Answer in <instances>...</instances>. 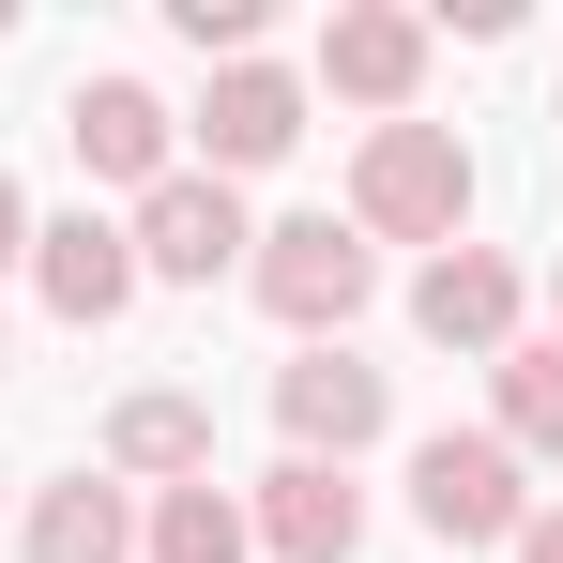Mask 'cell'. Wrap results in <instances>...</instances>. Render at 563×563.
<instances>
[{
	"mask_svg": "<svg viewBox=\"0 0 563 563\" xmlns=\"http://www.w3.org/2000/svg\"><path fill=\"white\" fill-rule=\"evenodd\" d=\"M351 229H366V244H457L472 229L457 122H380L366 153H351Z\"/></svg>",
	"mask_w": 563,
	"mask_h": 563,
	"instance_id": "cell-1",
	"label": "cell"
},
{
	"mask_svg": "<svg viewBox=\"0 0 563 563\" xmlns=\"http://www.w3.org/2000/svg\"><path fill=\"white\" fill-rule=\"evenodd\" d=\"M244 275H260V305H275L289 335H320V351H335V335L366 320V289H380V244L351 229V213H289V229H260V260H244Z\"/></svg>",
	"mask_w": 563,
	"mask_h": 563,
	"instance_id": "cell-2",
	"label": "cell"
},
{
	"mask_svg": "<svg viewBox=\"0 0 563 563\" xmlns=\"http://www.w3.org/2000/svg\"><path fill=\"white\" fill-rule=\"evenodd\" d=\"M411 518H427L442 549H518L533 487H518V457H503V427H442V442H411Z\"/></svg>",
	"mask_w": 563,
	"mask_h": 563,
	"instance_id": "cell-3",
	"label": "cell"
},
{
	"mask_svg": "<svg viewBox=\"0 0 563 563\" xmlns=\"http://www.w3.org/2000/svg\"><path fill=\"white\" fill-rule=\"evenodd\" d=\"M244 244L260 229H244V198L213 184V168H168V184L137 198V275H168V289H213Z\"/></svg>",
	"mask_w": 563,
	"mask_h": 563,
	"instance_id": "cell-4",
	"label": "cell"
},
{
	"mask_svg": "<svg viewBox=\"0 0 563 563\" xmlns=\"http://www.w3.org/2000/svg\"><path fill=\"white\" fill-rule=\"evenodd\" d=\"M275 427H289V457L351 472L380 427H396V396H380V366H351V351H305V366H275Z\"/></svg>",
	"mask_w": 563,
	"mask_h": 563,
	"instance_id": "cell-5",
	"label": "cell"
},
{
	"mask_svg": "<svg viewBox=\"0 0 563 563\" xmlns=\"http://www.w3.org/2000/svg\"><path fill=\"white\" fill-rule=\"evenodd\" d=\"M289 137H305V77H275V62H229V77L198 92V168H213V184L289 168Z\"/></svg>",
	"mask_w": 563,
	"mask_h": 563,
	"instance_id": "cell-6",
	"label": "cell"
},
{
	"mask_svg": "<svg viewBox=\"0 0 563 563\" xmlns=\"http://www.w3.org/2000/svg\"><path fill=\"white\" fill-rule=\"evenodd\" d=\"M244 533H260L275 563H351V549H366V487L320 472V457H275L260 503H244Z\"/></svg>",
	"mask_w": 563,
	"mask_h": 563,
	"instance_id": "cell-7",
	"label": "cell"
},
{
	"mask_svg": "<svg viewBox=\"0 0 563 563\" xmlns=\"http://www.w3.org/2000/svg\"><path fill=\"white\" fill-rule=\"evenodd\" d=\"M31 289H46V305L92 335V320H122L153 275H137V229H107V213H62V229H31Z\"/></svg>",
	"mask_w": 563,
	"mask_h": 563,
	"instance_id": "cell-8",
	"label": "cell"
},
{
	"mask_svg": "<svg viewBox=\"0 0 563 563\" xmlns=\"http://www.w3.org/2000/svg\"><path fill=\"white\" fill-rule=\"evenodd\" d=\"M320 77H335L351 107H411V77H427V15H411V0H335Z\"/></svg>",
	"mask_w": 563,
	"mask_h": 563,
	"instance_id": "cell-9",
	"label": "cell"
},
{
	"mask_svg": "<svg viewBox=\"0 0 563 563\" xmlns=\"http://www.w3.org/2000/svg\"><path fill=\"white\" fill-rule=\"evenodd\" d=\"M62 137H77V168L92 184H168V107L137 92V77H77V107H62Z\"/></svg>",
	"mask_w": 563,
	"mask_h": 563,
	"instance_id": "cell-10",
	"label": "cell"
},
{
	"mask_svg": "<svg viewBox=\"0 0 563 563\" xmlns=\"http://www.w3.org/2000/svg\"><path fill=\"white\" fill-rule=\"evenodd\" d=\"M411 320H427L442 351H487V366H503V351H518V275H503L487 244H442V260L411 275Z\"/></svg>",
	"mask_w": 563,
	"mask_h": 563,
	"instance_id": "cell-11",
	"label": "cell"
},
{
	"mask_svg": "<svg viewBox=\"0 0 563 563\" xmlns=\"http://www.w3.org/2000/svg\"><path fill=\"white\" fill-rule=\"evenodd\" d=\"M107 472L198 487V472H213V411H198V396H168V380H153V396H122V411H107Z\"/></svg>",
	"mask_w": 563,
	"mask_h": 563,
	"instance_id": "cell-12",
	"label": "cell"
},
{
	"mask_svg": "<svg viewBox=\"0 0 563 563\" xmlns=\"http://www.w3.org/2000/svg\"><path fill=\"white\" fill-rule=\"evenodd\" d=\"M31 563H137V503H122L107 472L31 487Z\"/></svg>",
	"mask_w": 563,
	"mask_h": 563,
	"instance_id": "cell-13",
	"label": "cell"
},
{
	"mask_svg": "<svg viewBox=\"0 0 563 563\" xmlns=\"http://www.w3.org/2000/svg\"><path fill=\"white\" fill-rule=\"evenodd\" d=\"M137 549H153V563H244L260 533H244V503L198 472V487H153V533H137Z\"/></svg>",
	"mask_w": 563,
	"mask_h": 563,
	"instance_id": "cell-14",
	"label": "cell"
},
{
	"mask_svg": "<svg viewBox=\"0 0 563 563\" xmlns=\"http://www.w3.org/2000/svg\"><path fill=\"white\" fill-rule=\"evenodd\" d=\"M503 457H563V335L503 351Z\"/></svg>",
	"mask_w": 563,
	"mask_h": 563,
	"instance_id": "cell-15",
	"label": "cell"
},
{
	"mask_svg": "<svg viewBox=\"0 0 563 563\" xmlns=\"http://www.w3.org/2000/svg\"><path fill=\"white\" fill-rule=\"evenodd\" d=\"M168 31L213 46V62H260V0H168Z\"/></svg>",
	"mask_w": 563,
	"mask_h": 563,
	"instance_id": "cell-16",
	"label": "cell"
},
{
	"mask_svg": "<svg viewBox=\"0 0 563 563\" xmlns=\"http://www.w3.org/2000/svg\"><path fill=\"white\" fill-rule=\"evenodd\" d=\"M31 260V198H15V168H0V275Z\"/></svg>",
	"mask_w": 563,
	"mask_h": 563,
	"instance_id": "cell-17",
	"label": "cell"
},
{
	"mask_svg": "<svg viewBox=\"0 0 563 563\" xmlns=\"http://www.w3.org/2000/svg\"><path fill=\"white\" fill-rule=\"evenodd\" d=\"M518 563H563V503H533V518H518Z\"/></svg>",
	"mask_w": 563,
	"mask_h": 563,
	"instance_id": "cell-18",
	"label": "cell"
},
{
	"mask_svg": "<svg viewBox=\"0 0 563 563\" xmlns=\"http://www.w3.org/2000/svg\"><path fill=\"white\" fill-rule=\"evenodd\" d=\"M0 366H15V351H0Z\"/></svg>",
	"mask_w": 563,
	"mask_h": 563,
	"instance_id": "cell-19",
	"label": "cell"
},
{
	"mask_svg": "<svg viewBox=\"0 0 563 563\" xmlns=\"http://www.w3.org/2000/svg\"><path fill=\"white\" fill-rule=\"evenodd\" d=\"M549 289H563V275H549Z\"/></svg>",
	"mask_w": 563,
	"mask_h": 563,
	"instance_id": "cell-20",
	"label": "cell"
}]
</instances>
